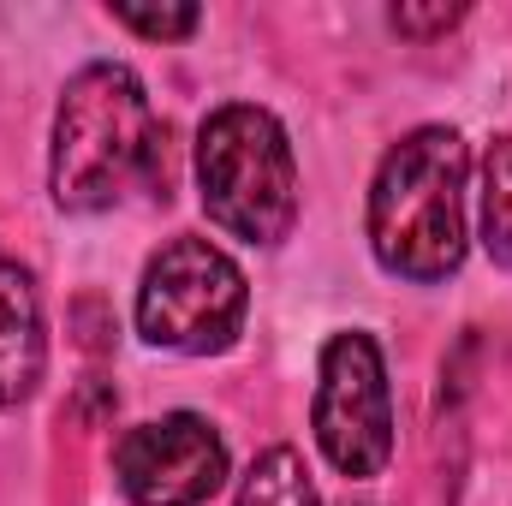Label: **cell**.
Returning <instances> with one entry per match:
<instances>
[{"instance_id":"1","label":"cell","mask_w":512,"mask_h":506,"mask_svg":"<svg viewBox=\"0 0 512 506\" xmlns=\"http://www.w3.org/2000/svg\"><path fill=\"white\" fill-rule=\"evenodd\" d=\"M167 126L155 120L143 84L126 66H84L54 114V155L48 185L54 203L72 215L114 209L131 185H155L167 173Z\"/></svg>"},{"instance_id":"2","label":"cell","mask_w":512,"mask_h":506,"mask_svg":"<svg viewBox=\"0 0 512 506\" xmlns=\"http://www.w3.org/2000/svg\"><path fill=\"white\" fill-rule=\"evenodd\" d=\"M465 137L423 126L393 143L370 185V245L399 280H447L465 262Z\"/></svg>"},{"instance_id":"3","label":"cell","mask_w":512,"mask_h":506,"mask_svg":"<svg viewBox=\"0 0 512 506\" xmlns=\"http://www.w3.org/2000/svg\"><path fill=\"white\" fill-rule=\"evenodd\" d=\"M197 191L221 233L245 245H280L298 215V161L268 108L233 102L197 131Z\"/></svg>"},{"instance_id":"4","label":"cell","mask_w":512,"mask_h":506,"mask_svg":"<svg viewBox=\"0 0 512 506\" xmlns=\"http://www.w3.org/2000/svg\"><path fill=\"white\" fill-rule=\"evenodd\" d=\"M245 322V274L209 239H173L161 256H149L137 286V328L161 352L209 358L239 340Z\"/></svg>"},{"instance_id":"5","label":"cell","mask_w":512,"mask_h":506,"mask_svg":"<svg viewBox=\"0 0 512 506\" xmlns=\"http://www.w3.org/2000/svg\"><path fill=\"white\" fill-rule=\"evenodd\" d=\"M316 447L340 477H382L393 459V393L382 346L370 334H334L322 352V387L310 405Z\"/></svg>"},{"instance_id":"6","label":"cell","mask_w":512,"mask_h":506,"mask_svg":"<svg viewBox=\"0 0 512 506\" xmlns=\"http://www.w3.org/2000/svg\"><path fill=\"white\" fill-rule=\"evenodd\" d=\"M114 471L137 506H203L227 483V447L203 417L167 411L120 441Z\"/></svg>"},{"instance_id":"7","label":"cell","mask_w":512,"mask_h":506,"mask_svg":"<svg viewBox=\"0 0 512 506\" xmlns=\"http://www.w3.org/2000/svg\"><path fill=\"white\" fill-rule=\"evenodd\" d=\"M48 364V340H42V304L30 274L0 251V405H18L36 393Z\"/></svg>"},{"instance_id":"8","label":"cell","mask_w":512,"mask_h":506,"mask_svg":"<svg viewBox=\"0 0 512 506\" xmlns=\"http://www.w3.org/2000/svg\"><path fill=\"white\" fill-rule=\"evenodd\" d=\"M239 506H322V495L292 447H268L239 483Z\"/></svg>"},{"instance_id":"9","label":"cell","mask_w":512,"mask_h":506,"mask_svg":"<svg viewBox=\"0 0 512 506\" xmlns=\"http://www.w3.org/2000/svg\"><path fill=\"white\" fill-rule=\"evenodd\" d=\"M483 245L495 262H512V137H501L483 161Z\"/></svg>"},{"instance_id":"10","label":"cell","mask_w":512,"mask_h":506,"mask_svg":"<svg viewBox=\"0 0 512 506\" xmlns=\"http://www.w3.org/2000/svg\"><path fill=\"white\" fill-rule=\"evenodd\" d=\"M114 18L137 36H149V42H179V36H191L203 24L197 6H114Z\"/></svg>"},{"instance_id":"11","label":"cell","mask_w":512,"mask_h":506,"mask_svg":"<svg viewBox=\"0 0 512 506\" xmlns=\"http://www.w3.org/2000/svg\"><path fill=\"white\" fill-rule=\"evenodd\" d=\"M465 18V6H429V12H417V6H393V30L399 36H441V30H453Z\"/></svg>"}]
</instances>
